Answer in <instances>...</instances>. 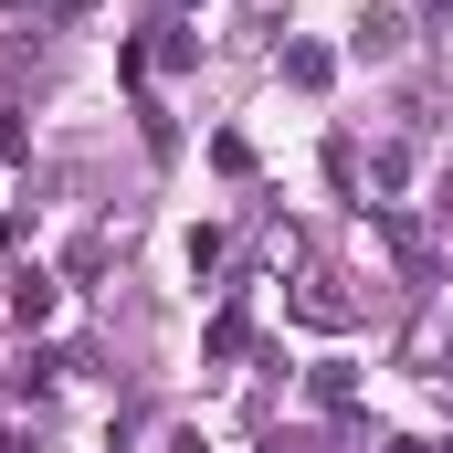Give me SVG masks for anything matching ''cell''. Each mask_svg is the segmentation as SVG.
Segmentation results:
<instances>
[{"label":"cell","instance_id":"8992f818","mask_svg":"<svg viewBox=\"0 0 453 453\" xmlns=\"http://www.w3.org/2000/svg\"><path fill=\"white\" fill-rule=\"evenodd\" d=\"M296 317H306V327H348V296H327V285H296Z\"/></svg>","mask_w":453,"mask_h":453},{"label":"cell","instance_id":"277c9868","mask_svg":"<svg viewBox=\"0 0 453 453\" xmlns=\"http://www.w3.org/2000/svg\"><path fill=\"white\" fill-rule=\"evenodd\" d=\"M401 42H411V21H401V11H369V21H358V53H369V64H390Z\"/></svg>","mask_w":453,"mask_h":453},{"label":"cell","instance_id":"ba28073f","mask_svg":"<svg viewBox=\"0 0 453 453\" xmlns=\"http://www.w3.org/2000/svg\"><path fill=\"white\" fill-rule=\"evenodd\" d=\"M32 148V127H21V106H0V158H21Z\"/></svg>","mask_w":453,"mask_h":453},{"label":"cell","instance_id":"30bf717a","mask_svg":"<svg viewBox=\"0 0 453 453\" xmlns=\"http://www.w3.org/2000/svg\"><path fill=\"white\" fill-rule=\"evenodd\" d=\"M264 453H317V443H296V433H285V443H264Z\"/></svg>","mask_w":453,"mask_h":453},{"label":"cell","instance_id":"3957f363","mask_svg":"<svg viewBox=\"0 0 453 453\" xmlns=\"http://www.w3.org/2000/svg\"><path fill=\"white\" fill-rule=\"evenodd\" d=\"M53 296H64L53 274H11V296H0V306H11V327H42V317H53Z\"/></svg>","mask_w":453,"mask_h":453},{"label":"cell","instance_id":"52a82bcc","mask_svg":"<svg viewBox=\"0 0 453 453\" xmlns=\"http://www.w3.org/2000/svg\"><path fill=\"white\" fill-rule=\"evenodd\" d=\"M106 253H116V232H85V242H74V264H64V274H74V285H85V274H106Z\"/></svg>","mask_w":453,"mask_h":453},{"label":"cell","instance_id":"8fae6325","mask_svg":"<svg viewBox=\"0 0 453 453\" xmlns=\"http://www.w3.org/2000/svg\"><path fill=\"white\" fill-rule=\"evenodd\" d=\"M380 453H433V443H380Z\"/></svg>","mask_w":453,"mask_h":453},{"label":"cell","instance_id":"7a4b0ae2","mask_svg":"<svg viewBox=\"0 0 453 453\" xmlns=\"http://www.w3.org/2000/svg\"><path fill=\"white\" fill-rule=\"evenodd\" d=\"M327 74H338L327 42H285V85H296V96H327Z\"/></svg>","mask_w":453,"mask_h":453},{"label":"cell","instance_id":"9c48e42d","mask_svg":"<svg viewBox=\"0 0 453 453\" xmlns=\"http://www.w3.org/2000/svg\"><path fill=\"white\" fill-rule=\"evenodd\" d=\"M0 453H21V422H0Z\"/></svg>","mask_w":453,"mask_h":453},{"label":"cell","instance_id":"7c38bea8","mask_svg":"<svg viewBox=\"0 0 453 453\" xmlns=\"http://www.w3.org/2000/svg\"><path fill=\"white\" fill-rule=\"evenodd\" d=\"M443 211H453V180H443Z\"/></svg>","mask_w":453,"mask_h":453},{"label":"cell","instance_id":"6da1fadb","mask_svg":"<svg viewBox=\"0 0 453 453\" xmlns=\"http://www.w3.org/2000/svg\"><path fill=\"white\" fill-rule=\"evenodd\" d=\"M242 348H253V306L222 296V306H211V327H201V358H242Z\"/></svg>","mask_w":453,"mask_h":453},{"label":"cell","instance_id":"5b68a950","mask_svg":"<svg viewBox=\"0 0 453 453\" xmlns=\"http://www.w3.org/2000/svg\"><path fill=\"white\" fill-rule=\"evenodd\" d=\"M306 390H317V411H358V369H338V358H327V369H317V380H306Z\"/></svg>","mask_w":453,"mask_h":453},{"label":"cell","instance_id":"4fadbf2b","mask_svg":"<svg viewBox=\"0 0 453 453\" xmlns=\"http://www.w3.org/2000/svg\"><path fill=\"white\" fill-rule=\"evenodd\" d=\"M433 453H453V443H433Z\"/></svg>","mask_w":453,"mask_h":453}]
</instances>
